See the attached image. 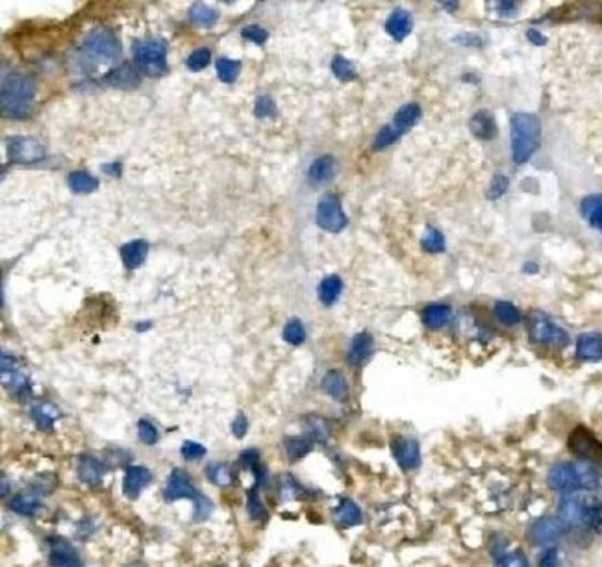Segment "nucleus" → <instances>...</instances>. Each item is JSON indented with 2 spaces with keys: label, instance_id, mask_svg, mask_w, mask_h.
Wrapping results in <instances>:
<instances>
[{
  "label": "nucleus",
  "instance_id": "nucleus-1",
  "mask_svg": "<svg viewBox=\"0 0 602 567\" xmlns=\"http://www.w3.org/2000/svg\"><path fill=\"white\" fill-rule=\"evenodd\" d=\"M36 97V82L23 73H8L2 76L0 108L4 117L28 119Z\"/></svg>",
  "mask_w": 602,
  "mask_h": 567
},
{
  "label": "nucleus",
  "instance_id": "nucleus-2",
  "mask_svg": "<svg viewBox=\"0 0 602 567\" xmlns=\"http://www.w3.org/2000/svg\"><path fill=\"white\" fill-rule=\"evenodd\" d=\"M542 121L534 113H513L510 119L511 159L517 165L526 164L539 146Z\"/></svg>",
  "mask_w": 602,
  "mask_h": 567
},
{
  "label": "nucleus",
  "instance_id": "nucleus-3",
  "mask_svg": "<svg viewBox=\"0 0 602 567\" xmlns=\"http://www.w3.org/2000/svg\"><path fill=\"white\" fill-rule=\"evenodd\" d=\"M558 518L567 524H588L597 526L602 523V504L591 493H566L558 504Z\"/></svg>",
  "mask_w": 602,
  "mask_h": 567
},
{
  "label": "nucleus",
  "instance_id": "nucleus-4",
  "mask_svg": "<svg viewBox=\"0 0 602 567\" xmlns=\"http://www.w3.org/2000/svg\"><path fill=\"white\" fill-rule=\"evenodd\" d=\"M132 56H134L135 67L140 73L159 78L169 71L167 65V45L161 39H140L132 45Z\"/></svg>",
  "mask_w": 602,
  "mask_h": 567
},
{
  "label": "nucleus",
  "instance_id": "nucleus-5",
  "mask_svg": "<svg viewBox=\"0 0 602 567\" xmlns=\"http://www.w3.org/2000/svg\"><path fill=\"white\" fill-rule=\"evenodd\" d=\"M82 54L93 65H111L121 58V45L108 30H95L82 43Z\"/></svg>",
  "mask_w": 602,
  "mask_h": 567
},
{
  "label": "nucleus",
  "instance_id": "nucleus-6",
  "mask_svg": "<svg viewBox=\"0 0 602 567\" xmlns=\"http://www.w3.org/2000/svg\"><path fill=\"white\" fill-rule=\"evenodd\" d=\"M530 337L532 342L542 343L547 347L564 348L569 345V334L567 330H564L560 324H556L553 319L535 311L530 315Z\"/></svg>",
  "mask_w": 602,
  "mask_h": 567
},
{
  "label": "nucleus",
  "instance_id": "nucleus-7",
  "mask_svg": "<svg viewBox=\"0 0 602 567\" xmlns=\"http://www.w3.org/2000/svg\"><path fill=\"white\" fill-rule=\"evenodd\" d=\"M317 226L322 228L324 232L339 234L343 232L348 225L347 214L343 212L339 197L335 193H326L321 197V201L317 202L315 212Z\"/></svg>",
  "mask_w": 602,
  "mask_h": 567
},
{
  "label": "nucleus",
  "instance_id": "nucleus-8",
  "mask_svg": "<svg viewBox=\"0 0 602 567\" xmlns=\"http://www.w3.org/2000/svg\"><path fill=\"white\" fill-rule=\"evenodd\" d=\"M8 159L12 164L32 165L45 158V146L30 135H12L6 143Z\"/></svg>",
  "mask_w": 602,
  "mask_h": 567
},
{
  "label": "nucleus",
  "instance_id": "nucleus-9",
  "mask_svg": "<svg viewBox=\"0 0 602 567\" xmlns=\"http://www.w3.org/2000/svg\"><path fill=\"white\" fill-rule=\"evenodd\" d=\"M569 447L578 456H582L588 462L593 464H602V443L599 439L586 430L584 427L575 428L569 436Z\"/></svg>",
  "mask_w": 602,
  "mask_h": 567
},
{
  "label": "nucleus",
  "instance_id": "nucleus-10",
  "mask_svg": "<svg viewBox=\"0 0 602 567\" xmlns=\"http://www.w3.org/2000/svg\"><path fill=\"white\" fill-rule=\"evenodd\" d=\"M199 491H197L195 484L191 480V476L183 469H172L169 473L167 484L164 488V499L165 502H177L182 499H195Z\"/></svg>",
  "mask_w": 602,
  "mask_h": 567
},
{
  "label": "nucleus",
  "instance_id": "nucleus-11",
  "mask_svg": "<svg viewBox=\"0 0 602 567\" xmlns=\"http://www.w3.org/2000/svg\"><path fill=\"white\" fill-rule=\"evenodd\" d=\"M391 451H393L397 464L401 465L404 471H412L415 467H419L421 449L419 443L414 438H406V436L397 434L391 439Z\"/></svg>",
  "mask_w": 602,
  "mask_h": 567
},
{
  "label": "nucleus",
  "instance_id": "nucleus-12",
  "mask_svg": "<svg viewBox=\"0 0 602 567\" xmlns=\"http://www.w3.org/2000/svg\"><path fill=\"white\" fill-rule=\"evenodd\" d=\"M2 380L6 384L8 391H12L15 397L25 399L30 393V384L26 375L19 371V364L13 356L2 354Z\"/></svg>",
  "mask_w": 602,
  "mask_h": 567
},
{
  "label": "nucleus",
  "instance_id": "nucleus-13",
  "mask_svg": "<svg viewBox=\"0 0 602 567\" xmlns=\"http://www.w3.org/2000/svg\"><path fill=\"white\" fill-rule=\"evenodd\" d=\"M548 486L556 491H564V493H571V491H578L580 489V482H578L577 467L575 464H556L553 469L548 471L547 476Z\"/></svg>",
  "mask_w": 602,
  "mask_h": 567
},
{
  "label": "nucleus",
  "instance_id": "nucleus-14",
  "mask_svg": "<svg viewBox=\"0 0 602 567\" xmlns=\"http://www.w3.org/2000/svg\"><path fill=\"white\" fill-rule=\"evenodd\" d=\"M153 482V473L145 465H130L122 478V493L126 499H137L143 489Z\"/></svg>",
  "mask_w": 602,
  "mask_h": 567
},
{
  "label": "nucleus",
  "instance_id": "nucleus-15",
  "mask_svg": "<svg viewBox=\"0 0 602 567\" xmlns=\"http://www.w3.org/2000/svg\"><path fill=\"white\" fill-rule=\"evenodd\" d=\"M337 171H339L337 159L332 154H324V156H319L311 162L310 169H308V182L313 188H319V186L332 182Z\"/></svg>",
  "mask_w": 602,
  "mask_h": 567
},
{
  "label": "nucleus",
  "instance_id": "nucleus-16",
  "mask_svg": "<svg viewBox=\"0 0 602 567\" xmlns=\"http://www.w3.org/2000/svg\"><path fill=\"white\" fill-rule=\"evenodd\" d=\"M49 566L50 567H84V562L80 558L78 551L73 545H69L65 540L56 537L50 540V553H49Z\"/></svg>",
  "mask_w": 602,
  "mask_h": 567
},
{
  "label": "nucleus",
  "instance_id": "nucleus-17",
  "mask_svg": "<svg viewBox=\"0 0 602 567\" xmlns=\"http://www.w3.org/2000/svg\"><path fill=\"white\" fill-rule=\"evenodd\" d=\"M561 534H564V523H561L560 519L553 518L537 519L528 531L530 542L534 543V545H548V543H554Z\"/></svg>",
  "mask_w": 602,
  "mask_h": 567
},
{
  "label": "nucleus",
  "instance_id": "nucleus-18",
  "mask_svg": "<svg viewBox=\"0 0 602 567\" xmlns=\"http://www.w3.org/2000/svg\"><path fill=\"white\" fill-rule=\"evenodd\" d=\"M372 351H375V340L367 330H361L354 335L353 342L348 345L347 351V362L354 367H361L365 362L371 358Z\"/></svg>",
  "mask_w": 602,
  "mask_h": 567
},
{
  "label": "nucleus",
  "instance_id": "nucleus-19",
  "mask_svg": "<svg viewBox=\"0 0 602 567\" xmlns=\"http://www.w3.org/2000/svg\"><path fill=\"white\" fill-rule=\"evenodd\" d=\"M76 473H78L80 482L89 484V486H97L102 482L104 475L108 473V465L91 454H82L78 465H76Z\"/></svg>",
  "mask_w": 602,
  "mask_h": 567
},
{
  "label": "nucleus",
  "instance_id": "nucleus-20",
  "mask_svg": "<svg viewBox=\"0 0 602 567\" xmlns=\"http://www.w3.org/2000/svg\"><path fill=\"white\" fill-rule=\"evenodd\" d=\"M104 82L117 89H132L140 84V69L130 63H122L106 74Z\"/></svg>",
  "mask_w": 602,
  "mask_h": 567
},
{
  "label": "nucleus",
  "instance_id": "nucleus-21",
  "mask_svg": "<svg viewBox=\"0 0 602 567\" xmlns=\"http://www.w3.org/2000/svg\"><path fill=\"white\" fill-rule=\"evenodd\" d=\"M577 356L584 362L602 360V335L601 332H586L577 340Z\"/></svg>",
  "mask_w": 602,
  "mask_h": 567
},
{
  "label": "nucleus",
  "instance_id": "nucleus-22",
  "mask_svg": "<svg viewBox=\"0 0 602 567\" xmlns=\"http://www.w3.org/2000/svg\"><path fill=\"white\" fill-rule=\"evenodd\" d=\"M469 130H471V134L482 141H491L497 137V134H499L495 117H493L487 110L476 111L475 115L471 117V121H469Z\"/></svg>",
  "mask_w": 602,
  "mask_h": 567
},
{
  "label": "nucleus",
  "instance_id": "nucleus-23",
  "mask_svg": "<svg viewBox=\"0 0 602 567\" xmlns=\"http://www.w3.org/2000/svg\"><path fill=\"white\" fill-rule=\"evenodd\" d=\"M10 510L19 515L25 518H34L37 512H41L43 500L39 497V491H21V493L13 495L10 499Z\"/></svg>",
  "mask_w": 602,
  "mask_h": 567
},
{
  "label": "nucleus",
  "instance_id": "nucleus-24",
  "mask_svg": "<svg viewBox=\"0 0 602 567\" xmlns=\"http://www.w3.org/2000/svg\"><path fill=\"white\" fill-rule=\"evenodd\" d=\"M412 28H414V19H412V13L406 12V10H395L391 13L388 21H386V32L390 34L395 41H404L410 34H412Z\"/></svg>",
  "mask_w": 602,
  "mask_h": 567
},
{
  "label": "nucleus",
  "instance_id": "nucleus-25",
  "mask_svg": "<svg viewBox=\"0 0 602 567\" xmlns=\"http://www.w3.org/2000/svg\"><path fill=\"white\" fill-rule=\"evenodd\" d=\"M121 254L122 265L128 269V271H135L140 269L145 262L146 254H148V243L145 239H134V241H128L121 247L119 250Z\"/></svg>",
  "mask_w": 602,
  "mask_h": 567
},
{
  "label": "nucleus",
  "instance_id": "nucleus-26",
  "mask_svg": "<svg viewBox=\"0 0 602 567\" xmlns=\"http://www.w3.org/2000/svg\"><path fill=\"white\" fill-rule=\"evenodd\" d=\"M321 388L322 391H324L326 395L332 397L334 401H339V403L347 401L348 384H347V378L343 377V373L341 371L332 369V371L326 373L321 380Z\"/></svg>",
  "mask_w": 602,
  "mask_h": 567
},
{
  "label": "nucleus",
  "instance_id": "nucleus-27",
  "mask_svg": "<svg viewBox=\"0 0 602 567\" xmlns=\"http://www.w3.org/2000/svg\"><path fill=\"white\" fill-rule=\"evenodd\" d=\"M580 215L602 234V195H588L580 202Z\"/></svg>",
  "mask_w": 602,
  "mask_h": 567
},
{
  "label": "nucleus",
  "instance_id": "nucleus-28",
  "mask_svg": "<svg viewBox=\"0 0 602 567\" xmlns=\"http://www.w3.org/2000/svg\"><path fill=\"white\" fill-rule=\"evenodd\" d=\"M450 319H452V308L443 302H434L423 310V321L428 329L432 330L443 329L445 324H449Z\"/></svg>",
  "mask_w": 602,
  "mask_h": 567
},
{
  "label": "nucleus",
  "instance_id": "nucleus-29",
  "mask_svg": "<svg viewBox=\"0 0 602 567\" xmlns=\"http://www.w3.org/2000/svg\"><path fill=\"white\" fill-rule=\"evenodd\" d=\"M32 419L39 430H50L61 417L60 408L52 403H39L32 408Z\"/></svg>",
  "mask_w": 602,
  "mask_h": 567
},
{
  "label": "nucleus",
  "instance_id": "nucleus-30",
  "mask_svg": "<svg viewBox=\"0 0 602 567\" xmlns=\"http://www.w3.org/2000/svg\"><path fill=\"white\" fill-rule=\"evenodd\" d=\"M313 441L315 439L311 438L310 434H304V436H293V438H286L284 441V447H286V454L289 462H300L302 458H306L313 449Z\"/></svg>",
  "mask_w": 602,
  "mask_h": 567
},
{
  "label": "nucleus",
  "instance_id": "nucleus-31",
  "mask_svg": "<svg viewBox=\"0 0 602 567\" xmlns=\"http://www.w3.org/2000/svg\"><path fill=\"white\" fill-rule=\"evenodd\" d=\"M423 117V110H421V106L417 102H410V104H404V106H401L399 110H397V113L393 115V124H395L397 129L401 130L402 134H406L408 130L414 129L415 124L419 122V119Z\"/></svg>",
  "mask_w": 602,
  "mask_h": 567
},
{
  "label": "nucleus",
  "instance_id": "nucleus-32",
  "mask_svg": "<svg viewBox=\"0 0 602 567\" xmlns=\"http://www.w3.org/2000/svg\"><path fill=\"white\" fill-rule=\"evenodd\" d=\"M341 293H343V280L337 275H330L326 278H322L319 287H317V297L324 306L335 304L341 297Z\"/></svg>",
  "mask_w": 602,
  "mask_h": 567
},
{
  "label": "nucleus",
  "instance_id": "nucleus-33",
  "mask_svg": "<svg viewBox=\"0 0 602 567\" xmlns=\"http://www.w3.org/2000/svg\"><path fill=\"white\" fill-rule=\"evenodd\" d=\"M189 21L195 26L201 28H212L217 21H219V13L217 10L202 2H195L193 6L189 8Z\"/></svg>",
  "mask_w": 602,
  "mask_h": 567
},
{
  "label": "nucleus",
  "instance_id": "nucleus-34",
  "mask_svg": "<svg viewBox=\"0 0 602 567\" xmlns=\"http://www.w3.org/2000/svg\"><path fill=\"white\" fill-rule=\"evenodd\" d=\"M67 184L71 191L76 193V195H89V193L98 189V180L95 177H91L87 171L69 173Z\"/></svg>",
  "mask_w": 602,
  "mask_h": 567
},
{
  "label": "nucleus",
  "instance_id": "nucleus-35",
  "mask_svg": "<svg viewBox=\"0 0 602 567\" xmlns=\"http://www.w3.org/2000/svg\"><path fill=\"white\" fill-rule=\"evenodd\" d=\"M334 515H335V521L339 524H343V526H354V524L361 523V519H364L359 507L350 499L341 500L339 504H337V508H335Z\"/></svg>",
  "mask_w": 602,
  "mask_h": 567
},
{
  "label": "nucleus",
  "instance_id": "nucleus-36",
  "mask_svg": "<svg viewBox=\"0 0 602 567\" xmlns=\"http://www.w3.org/2000/svg\"><path fill=\"white\" fill-rule=\"evenodd\" d=\"M206 476L213 486L226 488V486H230L232 482H234L236 473H234V469H232L228 464H225V462H212V464L206 467Z\"/></svg>",
  "mask_w": 602,
  "mask_h": 567
},
{
  "label": "nucleus",
  "instance_id": "nucleus-37",
  "mask_svg": "<svg viewBox=\"0 0 602 567\" xmlns=\"http://www.w3.org/2000/svg\"><path fill=\"white\" fill-rule=\"evenodd\" d=\"M577 467L578 482H580V489H588V491H593L601 486V476H599V471L590 464V462H577L575 464Z\"/></svg>",
  "mask_w": 602,
  "mask_h": 567
},
{
  "label": "nucleus",
  "instance_id": "nucleus-38",
  "mask_svg": "<svg viewBox=\"0 0 602 567\" xmlns=\"http://www.w3.org/2000/svg\"><path fill=\"white\" fill-rule=\"evenodd\" d=\"M215 69H217V76H219L221 82H225V84H234V82L239 78L243 65H241V61L239 60L219 58L217 63H215Z\"/></svg>",
  "mask_w": 602,
  "mask_h": 567
},
{
  "label": "nucleus",
  "instance_id": "nucleus-39",
  "mask_svg": "<svg viewBox=\"0 0 602 567\" xmlns=\"http://www.w3.org/2000/svg\"><path fill=\"white\" fill-rule=\"evenodd\" d=\"M421 249L425 250V252H428V254H441V252H445V249H447V245H445V236L439 232L438 228L428 226L425 236L421 239Z\"/></svg>",
  "mask_w": 602,
  "mask_h": 567
},
{
  "label": "nucleus",
  "instance_id": "nucleus-40",
  "mask_svg": "<svg viewBox=\"0 0 602 567\" xmlns=\"http://www.w3.org/2000/svg\"><path fill=\"white\" fill-rule=\"evenodd\" d=\"M332 73L337 80L341 82H353V80L358 78V71L354 67V63L350 60H347L345 56H334L332 58Z\"/></svg>",
  "mask_w": 602,
  "mask_h": 567
},
{
  "label": "nucleus",
  "instance_id": "nucleus-41",
  "mask_svg": "<svg viewBox=\"0 0 602 567\" xmlns=\"http://www.w3.org/2000/svg\"><path fill=\"white\" fill-rule=\"evenodd\" d=\"M282 337H284V342L293 345V347L302 345V343L306 342V329L304 324H302V321L297 318L289 319L286 323V326H284V330H282Z\"/></svg>",
  "mask_w": 602,
  "mask_h": 567
},
{
  "label": "nucleus",
  "instance_id": "nucleus-42",
  "mask_svg": "<svg viewBox=\"0 0 602 567\" xmlns=\"http://www.w3.org/2000/svg\"><path fill=\"white\" fill-rule=\"evenodd\" d=\"M493 311H495V315H497L500 323L506 324V326H513V324H517L521 321V311H519V308L515 304L508 302V300H499L495 304V308H493Z\"/></svg>",
  "mask_w": 602,
  "mask_h": 567
},
{
  "label": "nucleus",
  "instance_id": "nucleus-43",
  "mask_svg": "<svg viewBox=\"0 0 602 567\" xmlns=\"http://www.w3.org/2000/svg\"><path fill=\"white\" fill-rule=\"evenodd\" d=\"M402 135L404 134H402L401 130L397 129L393 122H390V124H386V126H383V129L377 134V137L372 141V148H375V151H382L386 146H391L393 143H397Z\"/></svg>",
  "mask_w": 602,
  "mask_h": 567
},
{
  "label": "nucleus",
  "instance_id": "nucleus-44",
  "mask_svg": "<svg viewBox=\"0 0 602 567\" xmlns=\"http://www.w3.org/2000/svg\"><path fill=\"white\" fill-rule=\"evenodd\" d=\"M212 61V50L206 49V47H201V49H195L191 54H189L186 65H188L189 71L193 73H199L202 69H206Z\"/></svg>",
  "mask_w": 602,
  "mask_h": 567
},
{
  "label": "nucleus",
  "instance_id": "nucleus-45",
  "mask_svg": "<svg viewBox=\"0 0 602 567\" xmlns=\"http://www.w3.org/2000/svg\"><path fill=\"white\" fill-rule=\"evenodd\" d=\"M137 434H140V441L145 445H156L159 439V430L156 428L150 419H140L137 423Z\"/></svg>",
  "mask_w": 602,
  "mask_h": 567
},
{
  "label": "nucleus",
  "instance_id": "nucleus-46",
  "mask_svg": "<svg viewBox=\"0 0 602 567\" xmlns=\"http://www.w3.org/2000/svg\"><path fill=\"white\" fill-rule=\"evenodd\" d=\"M247 512H249L250 519L254 521H263L267 518V512H265V507H263L262 499L258 495V489H250L249 499H247Z\"/></svg>",
  "mask_w": 602,
  "mask_h": 567
},
{
  "label": "nucleus",
  "instance_id": "nucleus-47",
  "mask_svg": "<svg viewBox=\"0 0 602 567\" xmlns=\"http://www.w3.org/2000/svg\"><path fill=\"white\" fill-rule=\"evenodd\" d=\"M278 110H276V104L269 95H262V97L256 98L254 104V115L258 119H271V117H276Z\"/></svg>",
  "mask_w": 602,
  "mask_h": 567
},
{
  "label": "nucleus",
  "instance_id": "nucleus-48",
  "mask_svg": "<svg viewBox=\"0 0 602 567\" xmlns=\"http://www.w3.org/2000/svg\"><path fill=\"white\" fill-rule=\"evenodd\" d=\"M510 188V178L504 177V175H495L489 182V188H487L486 195L489 201H497L500 197L504 195L506 191Z\"/></svg>",
  "mask_w": 602,
  "mask_h": 567
},
{
  "label": "nucleus",
  "instance_id": "nucleus-49",
  "mask_svg": "<svg viewBox=\"0 0 602 567\" xmlns=\"http://www.w3.org/2000/svg\"><path fill=\"white\" fill-rule=\"evenodd\" d=\"M193 502H195V510H193V521H195V523H202V521H206V519L210 518L213 512L212 500L208 499L206 495L199 493L195 499H193Z\"/></svg>",
  "mask_w": 602,
  "mask_h": 567
},
{
  "label": "nucleus",
  "instance_id": "nucleus-50",
  "mask_svg": "<svg viewBox=\"0 0 602 567\" xmlns=\"http://www.w3.org/2000/svg\"><path fill=\"white\" fill-rule=\"evenodd\" d=\"M180 454L186 462H197V460H202L206 456V447L197 443V441H183Z\"/></svg>",
  "mask_w": 602,
  "mask_h": 567
},
{
  "label": "nucleus",
  "instance_id": "nucleus-51",
  "mask_svg": "<svg viewBox=\"0 0 602 567\" xmlns=\"http://www.w3.org/2000/svg\"><path fill=\"white\" fill-rule=\"evenodd\" d=\"M302 493V488H300V484H298L293 476L286 475L284 478H282L280 482V497L282 500H293V499H298Z\"/></svg>",
  "mask_w": 602,
  "mask_h": 567
},
{
  "label": "nucleus",
  "instance_id": "nucleus-52",
  "mask_svg": "<svg viewBox=\"0 0 602 567\" xmlns=\"http://www.w3.org/2000/svg\"><path fill=\"white\" fill-rule=\"evenodd\" d=\"M241 36H243V39L252 41L256 45H265L269 39V32L260 25H249L241 30Z\"/></svg>",
  "mask_w": 602,
  "mask_h": 567
},
{
  "label": "nucleus",
  "instance_id": "nucleus-53",
  "mask_svg": "<svg viewBox=\"0 0 602 567\" xmlns=\"http://www.w3.org/2000/svg\"><path fill=\"white\" fill-rule=\"evenodd\" d=\"M497 567H530L526 556L521 551H511V553H504L497 560Z\"/></svg>",
  "mask_w": 602,
  "mask_h": 567
},
{
  "label": "nucleus",
  "instance_id": "nucleus-54",
  "mask_svg": "<svg viewBox=\"0 0 602 567\" xmlns=\"http://www.w3.org/2000/svg\"><path fill=\"white\" fill-rule=\"evenodd\" d=\"M454 43L460 45V47H475V49H480L484 47V39L480 37V34H469V32H463L460 36H454L452 39Z\"/></svg>",
  "mask_w": 602,
  "mask_h": 567
},
{
  "label": "nucleus",
  "instance_id": "nucleus-55",
  "mask_svg": "<svg viewBox=\"0 0 602 567\" xmlns=\"http://www.w3.org/2000/svg\"><path fill=\"white\" fill-rule=\"evenodd\" d=\"M310 436L317 441H324L328 438V428H326V423L322 421L321 417H310Z\"/></svg>",
  "mask_w": 602,
  "mask_h": 567
},
{
  "label": "nucleus",
  "instance_id": "nucleus-56",
  "mask_svg": "<svg viewBox=\"0 0 602 567\" xmlns=\"http://www.w3.org/2000/svg\"><path fill=\"white\" fill-rule=\"evenodd\" d=\"M230 430L238 439L247 436V432H249V419H247V415H245L243 412H239V414L234 417V421H232L230 425Z\"/></svg>",
  "mask_w": 602,
  "mask_h": 567
},
{
  "label": "nucleus",
  "instance_id": "nucleus-57",
  "mask_svg": "<svg viewBox=\"0 0 602 567\" xmlns=\"http://www.w3.org/2000/svg\"><path fill=\"white\" fill-rule=\"evenodd\" d=\"M539 567H560L558 549H547L539 558Z\"/></svg>",
  "mask_w": 602,
  "mask_h": 567
},
{
  "label": "nucleus",
  "instance_id": "nucleus-58",
  "mask_svg": "<svg viewBox=\"0 0 602 567\" xmlns=\"http://www.w3.org/2000/svg\"><path fill=\"white\" fill-rule=\"evenodd\" d=\"M526 37H528L530 43L535 45V47H545V45H547V37L543 36L539 30H535V28L526 30Z\"/></svg>",
  "mask_w": 602,
  "mask_h": 567
},
{
  "label": "nucleus",
  "instance_id": "nucleus-59",
  "mask_svg": "<svg viewBox=\"0 0 602 567\" xmlns=\"http://www.w3.org/2000/svg\"><path fill=\"white\" fill-rule=\"evenodd\" d=\"M102 173H104V175H108V177H111V178H121L122 165L119 164V162H115V164H104L102 165Z\"/></svg>",
  "mask_w": 602,
  "mask_h": 567
},
{
  "label": "nucleus",
  "instance_id": "nucleus-60",
  "mask_svg": "<svg viewBox=\"0 0 602 567\" xmlns=\"http://www.w3.org/2000/svg\"><path fill=\"white\" fill-rule=\"evenodd\" d=\"M497 10H499L502 15H510L517 10V4L511 2V0H504V2H497Z\"/></svg>",
  "mask_w": 602,
  "mask_h": 567
},
{
  "label": "nucleus",
  "instance_id": "nucleus-61",
  "mask_svg": "<svg viewBox=\"0 0 602 567\" xmlns=\"http://www.w3.org/2000/svg\"><path fill=\"white\" fill-rule=\"evenodd\" d=\"M523 271L526 273V275H534V273H537V271H539V267H537V263L528 262L523 265Z\"/></svg>",
  "mask_w": 602,
  "mask_h": 567
},
{
  "label": "nucleus",
  "instance_id": "nucleus-62",
  "mask_svg": "<svg viewBox=\"0 0 602 567\" xmlns=\"http://www.w3.org/2000/svg\"><path fill=\"white\" fill-rule=\"evenodd\" d=\"M150 326H153V321H143V323L135 324V330H137V332H146Z\"/></svg>",
  "mask_w": 602,
  "mask_h": 567
},
{
  "label": "nucleus",
  "instance_id": "nucleus-63",
  "mask_svg": "<svg viewBox=\"0 0 602 567\" xmlns=\"http://www.w3.org/2000/svg\"><path fill=\"white\" fill-rule=\"evenodd\" d=\"M441 8L449 10V12H454V10H458V2H441Z\"/></svg>",
  "mask_w": 602,
  "mask_h": 567
}]
</instances>
